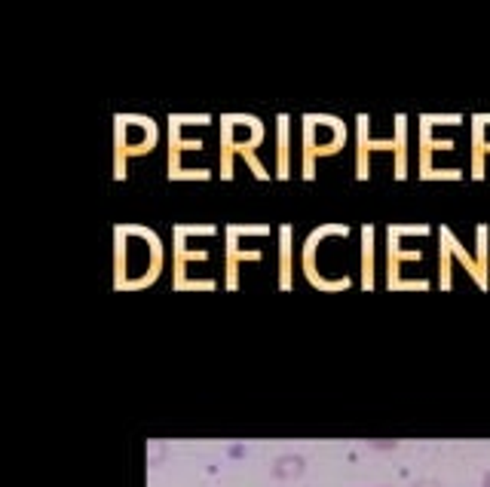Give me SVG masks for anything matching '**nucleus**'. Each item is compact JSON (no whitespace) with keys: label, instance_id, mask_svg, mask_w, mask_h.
<instances>
[{"label":"nucleus","instance_id":"nucleus-17","mask_svg":"<svg viewBox=\"0 0 490 487\" xmlns=\"http://www.w3.org/2000/svg\"><path fill=\"white\" fill-rule=\"evenodd\" d=\"M451 261H454V255H451V246H447L445 239L438 242V285L441 288H451L454 285V276H451Z\"/></svg>","mask_w":490,"mask_h":487},{"label":"nucleus","instance_id":"nucleus-11","mask_svg":"<svg viewBox=\"0 0 490 487\" xmlns=\"http://www.w3.org/2000/svg\"><path fill=\"white\" fill-rule=\"evenodd\" d=\"M432 117L423 114L420 117V178L430 175L436 166H432V154H436L438 148H451V142H436V135H432Z\"/></svg>","mask_w":490,"mask_h":487},{"label":"nucleus","instance_id":"nucleus-3","mask_svg":"<svg viewBox=\"0 0 490 487\" xmlns=\"http://www.w3.org/2000/svg\"><path fill=\"white\" fill-rule=\"evenodd\" d=\"M160 138V129L150 117L141 114H116L114 117V178H126L129 157L150 154Z\"/></svg>","mask_w":490,"mask_h":487},{"label":"nucleus","instance_id":"nucleus-23","mask_svg":"<svg viewBox=\"0 0 490 487\" xmlns=\"http://www.w3.org/2000/svg\"><path fill=\"white\" fill-rule=\"evenodd\" d=\"M436 178H463L460 169H432L430 175H423V181H436Z\"/></svg>","mask_w":490,"mask_h":487},{"label":"nucleus","instance_id":"nucleus-25","mask_svg":"<svg viewBox=\"0 0 490 487\" xmlns=\"http://www.w3.org/2000/svg\"><path fill=\"white\" fill-rule=\"evenodd\" d=\"M481 487H490V472H487V475H485V482H481Z\"/></svg>","mask_w":490,"mask_h":487},{"label":"nucleus","instance_id":"nucleus-5","mask_svg":"<svg viewBox=\"0 0 490 487\" xmlns=\"http://www.w3.org/2000/svg\"><path fill=\"white\" fill-rule=\"evenodd\" d=\"M328 236H341V239H347V236H349V224H322V227H316V231L307 236V242H303V255H301L303 276H307V282L316 285L319 291H341V288H349V285H353V280H349V276H341L337 282H328V280H322V273H319V264H316V252H319V246L328 239Z\"/></svg>","mask_w":490,"mask_h":487},{"label":"nucleus","instance_id":"nucleus-8","mask_svg":"<svg viewBox=\"0 0 490 487\" xmlns=\"http://www.w3.org/2000/svg\"><path fill=\"white\" fill-rule=\"evenodd\" d=\"M490 154V114L472 117V178H485V159Z\"/></svg>","mask_w":490,"mask_h":487},{"label":"nucleus","instance_id":"nucleus-19","mask_svg":"<svg viewBox=\"0 0 490 487\" xmlns=\"http://www.w3.org/2000/svg\"><path fill=\"white\" fill-rule=\"evenodd\" d=\"M239 159H243V163L248 166V169H252V175H254V178H261V181H267V178H270V172L264 169V163H261V159H258V154H254V150H245V154H239Z\"/></svg>","mask_w":490,"mask_h":487},{"label":"nucleus","instance_id":"nucleus-13","mask_svg":"<svg viewBox=\"0 0 490 487\" xmlns=\"http://www.w3.org/2000/svg\"><path fill=\"white\" fill-rule=\"evenodd\" d=\"M392 154H396V178H408V117H396V135H392Z\"/></svg>","mask_w":490,"mask_h":487},{"label":"nucleus","instance_id":"nucleus-14","mask_svg":"<svg viewBox=\"0 0 490 487\" xmlns=\"http://www.w3.org/2000/svg\"><path fill=\"white\" fill-rule=\"evenodd\" d=\"M362 288H374V224L362 227Z\"/></svg>","mask_w":490,"mask_h":487},{"label":"nucleus","instance_id":"nucleus-12","mask_svg":"<svg viewBox=\"0 0 490 487\" xmlns=\"http://www.w3.org/2000/svg\"><path fill=\"white\" fill-rule=\"evenodd\" d=\"M438 236H441V239L447 242V246H451V255L457 257L460 264H463V267H466V273L472 276V282L478 285V288H487V285H490V280H487V276H485V273H481V270H478V264H475V257H469V252H466V248L460 246V239H457V236L451 233V227H445V224H441V227H438Z\"/></svg>","mask_w":490,"mask_h":487},{"label":"nucleus","instance_id":"nucleus-1","mask_svg":"<svg viewBox=\"0 0 490 487\" xmlns=\"http://www.w3.org/2000/svg\"><path fill=\"white\" fill-rule=\"evenodd\" d=\"M114 288H148L160 280L163 242L150 227L116 224L114 227Z\"/></svg>","mask_w":490,"mask_h":487},{"label":"nucleus","instance_id":"nucleus-6","mask_svg":"<svg viewBox=\"0 0 490 487\" xmlns=\"http://www.w3.org/2000/svg\"><path fill=\"white\" fill-rule=\"evenodd\" d=\"M371 117L368 114H358L356 117V178L365 181L371 175V154L374 150H392V142H374L371 138Z\"/></svg>","mask_w":490,"mask_h":487},{"label":"nucleus","instance_id":"nucleus-20","mask_svg":"<svg viewBox=\"0 0 490 487\" xmlns=\"http://www.w3.org/2000/svg\"><path fill=\"white\" fill-rule=\"evenodd\" d=\"M169 175V181H205V178H212V172L209 169H178V172H165Z\"/></svg>","mask_w":490,"mask_h":487},{"label":"nucleus","instance_id":"nucleus-21","mask_svg":"<svg viewBox=\"0 0 490 487\" xmlns=\"http://www.w3.org/2000/svg\"><path fill=\"white\" fill-rule=\"evenodd\" d=\"M230 231L237 236H267L270 224H230Z\"/></svg>","mask_w":490,"mask_h":487},{"label":"nucleus","instance_id":"nucleus-15","mask_svg":"<svg viewBox=\"0 0 490 487\" xmlns=\"http://www.w3.org/2000/svg\"><path fill=\"white\" fill-rule=\"evenodd\" d=\"M172 252H175V261H181V264L209 261V252H205V248H190L188 246V236L178 231V224H175V239H172Z\"/></svg>","mask_w":490,"mask_h":487},{"label":"nucleus","instance_id":"nucleus-16","mask_svg":"<svg viewBox=\"0 0 490 487\" xmlns=\"http://www.w3.org/2000/svg\"><path fill=\"white\" fill-rule=\"evenodd\" d=\"M303 469H307V466H303V457L301 454L279 457V460H276V466H273V478H282V482H288V478H298Z\"/></svg>","mask_w":490,"mask_h":487},{"label":"nucleus","instance_id":"nucleus-10","mask_svg":"<svg viewBox=\"0 0 490 487\" xmlns=\"http://www.w3.org/2000/svg\"><path fill=\"white\" fill-rule=\"evenodd\" d=\"M292 242H294V227L292 224H282L279 227V276H276V285L282 291H288L294 285V252H292Z\"/></svg>","mask_w":490,"mask_h":487},{"label":"nucleus","instance_id":"nucleus-22","mask_svg":"<svg viewBox=\"0 0 490 487\" xmlns=\"http://www.w3.org/2000/svg\"><path fill=\"white\" fill-rule=\"evenodd\" d=\"M178 231L184 236H212L215 233V224H178Z\"/></svg>","mask_w":490,"mask_h":487},{"label":"nucleus","instance_id":"nucleus-9","mask_svg":"<svg viewBox=\"0 0 490 487\" xmlns=\"http://www.w3.org/2000/svg\"><path fill=\"white\" fill-rule=\"evenodd\" d=\"M276 178H292V120L288 114L276 117Z\"/></svg>","mask_w":490,"mask_h":487},{"label":"nucleus","instance_id":"nucleus-7","mask_svg":"<svg viewBox=\"0 0 490 487\" xmlns=\"http://www.w3.org/2000/svg\"><path fill=\"white\" fill-rule=\"evenodd\" d=\"M261 257H264V252L261 248H239V236L227 227V261H224V267H227V291H237L239 288V267H243V261H252V264H258Z\"/></svg>","mask_w":490,"mask_h":487},{"label":"nucleus","instance_id":"nucleus-18","mask_svg":"<svg viewBox=\"0 0 490 487\" xmlns=\"http://www.w3.org/2000/svg\"><path fill=\"white\" fill-rule=\"evenodd\" d=\"M487 239H490V227L487 224H478L475 227V264L478 270L487 276ZM490 280V276H487Z\"/></svg>","mask_w":490,"mask_h":487},{"label":"nucleus","instance_id":"nucleus-4","mask_svg":"<svg viewBox=\"0 0 490 487\" xmlns=\"http://www.w3.org/2000/svg\"><path fill=\"white\" fill-rule=\"evenodd\" d=\"M264 144V123L254 114H224L221 117V142H218V175L233 178V157L245 150H258Z\"/></svg>","mask_w":490,"mask_h":487},{"label":"nucleus","instance_id":"nucleus-2","mask_svg":"<svg viewBox=\"0 0 490 487\" xmlns=\"http://www.w3.org/2000/svg\"><path fill=\"white\" fill-rule=\"evenodd\" d=\"M301 150H303V178H316V159L334 157L347 144V123L331 114H303L301 123Z\"/></svg>","mask_w":490,"mask_h":487},{"label":"nucleus","instance_id":"nucleus-24","mask_svg":"<svg viewBox=\"0 0 490 487\" xmlns=\"http://www.w3.org/2000/svg\"><path fill=\"white\" fill-rule=\"evenodd\" d=\"M414 487H441V484H438V482H417Z\"/></svg>","mask_w":490,"mask_h":487}]
</instances>
